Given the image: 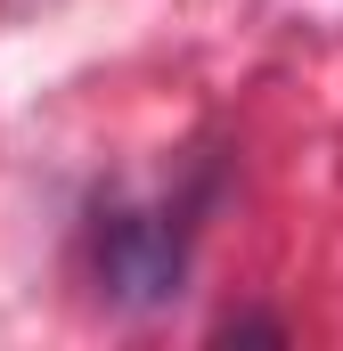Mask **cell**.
<instances>
[{"label":"cell","instance_id":"1","mask_svg":"<svg viewBox=\"0 0 343 351\" xmlns=\"http://www.w3.org/2000/svg\"><path fill=\"white\" fill-rule=\"evenodd\" d=\"M98 269H106V294L115 302H164L180 294V229H172L164 213H123V221H106V237H98Z\"/></svg>","mask_w":343,"mask_h":351}]
</instances>
